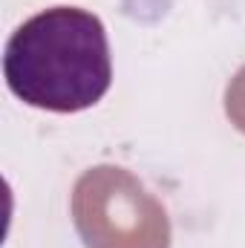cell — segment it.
<instances>
[{
	"instance_id": "7a4b0ae2",
	"label": "cell",
	"mask_w": 245,
	"mask_h": 248,
	"mask_svg": "<svg viewBox=\"0 0 245 248\" xmlns=\"http://www.w3.org/2000/svg\"><path fill=\"white\" fill-rule=\"evenodd\" d=\"M72 219L87 248H170L165 205L116 165L81 173L72 187Z\"/></svg>"
},
{
	"instance_id": "6da1fadb",
	"label": "cell",
	"mask_w": 245,
	"mask_h": 248,
	"mask_svg": "<svg viewBox=\"0 0 245 248\" xmlns=\"http://www.w3.org/2000/svg\"><path fill=\"white\" fill-rule=\"evenodd\" d=\"M3 78L23 104L49 113L95 107L110 84L107 29L81 6H49L23 20L3 52Z\"/></svg>"
},
{
	"instance_id": "3957f363",
	"label": "cell",
	"mask_w": 245,
	"mask_h": 248,
	"mask_svg": "<svg viewBox=\"0 0 245 248\" xmlns=\"http://www.w3.org/2000/svg\"><path fill=\"white\" fill-rule=\"evenodd\" d=\"M225 113H228V119L231 124L245 133V66L231 78V84H228V93H225Z\"/></svg>"
}]
</instances>
